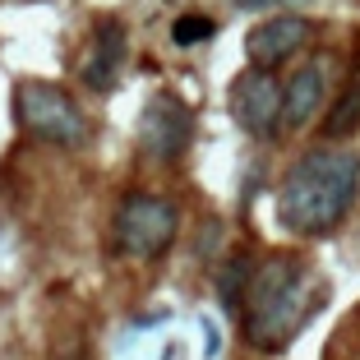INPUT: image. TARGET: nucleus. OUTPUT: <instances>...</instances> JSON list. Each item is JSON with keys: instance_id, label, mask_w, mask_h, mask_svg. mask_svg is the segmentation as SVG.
<instances>
[{"instance_id": "obj_12", "label": "nucleus", "mask_w": 360, "mask_h": 360, "mask_svg": "<svg viewBox=\"0 0 360 360\" xmlns=\"http://www.w3.org/2000/svg\"><path fill=\"white\" fill-rule=\"evenodd\" d=\"M212 37V19L208 14H180L171 23V42L176 46H194V42H208Z\"/></svg>"}, {"instance_id": "obj_13", "label": "nucleus", "mask_w": 360, "mask_h": 360, "mask_svg": "<svg viewBox=\"0 0 360 360\" xmlns=\"http://www.w3.org/2000/svg\"><path fill=\"white\" fill-rule=\"evenodd\" d=\"M231 5H240V10H264V5H273V0H231Z\"/></svg>"}, {"instance_id": "obj_3", "label": "nucleus", "mask_w": 360, "mask_h": 360, "mask_svg": "<svg viewBox=\"0 0 360 360\" xmlns=\"http://www.w3.org/2000/svg\"><path fill=\"white\" fill-rule=\"evenodd\" d=\"M14 111H19V125L42 143L56 148H79L88 139V116L79 111V102L65 93L60 84H46V79H28L14 93Z\"/></svg>"}, {"instance_id": "obj_6", "label": "nucleus", "mask_w": 360, "mask_h": 360, "mask_svg": "<svg viewBox=\"0 0 360 360\" xmlns=\"http://www.w3.org/2000/svg\"><path fill=\"white\" fill-rule=\"evenodd\" d=\"M190 134H194V120L185 111V102L171 93H158L143 111V125H139V148L153 162H176L190 148Z\"/></svg>"}, {"instance_id": "obj_2", "label": "nucleus", "mask_w": 360, "mask_h": 360, "mask_svg": "<svg viewBox=\"0 0 360 360\" xmlns=\"http://www.w3.org/2000/svg\"><path fill=\"white\" fill-rule=\"evenodd\" d=\"M319 305L314 296V277L300 264L296 255H277L268 264L255 268L250 277V291L240 300V328L245 342L264 356H277V351L291 347V338L300 333L305 314Z\"/></svg>"}, {"instance_id": "obj_9", "label": "nucleus", "mask_w": 360, "mask_h": 360, "mask_svg": "<svg viewBox=\"0 0 360 360\" xmlns=\"http://www.w3.org/2000/svg\"><path fill=\"white\" fill-rule=\"evenodd\" d=\"M125 28H120L116 19H102L93 32V51H88L84 70H79V79H84L93 93H111L120 79V65H125Z\"/></svg>"}, {"instance_id": "obj_4", "label": "nucleus", "mask_w": 360, "mask_h": 360, "mask_svg": "<svg viewBox=\"0 0 360 360\" xmlns=\"http://www.w3.org/2000/svg\"><path fill=\"white\" fill-rule=\"evenodd\" d=\"M180 236V208L162 194H125L116 208V245L129 259H158Z\"/></svg>"}, {"instance_id": "obj_11", "label": "nucleus", "mask_w": 360, "mask_h": 360, "mask_svg": "<svg viewBox=\"0 0 360 360\" xmlns=\"http://www.w3.org/2000/svg\"><path fill=\"white\" fill-rule=\"evenodd\" d=\"M360 129V79H351V88L333 102V111L323 116V134L328 139H351Z\"/></svg>"}, {"instance_id": "obj_10", "label": "nucleus", "mask_w": 360, "mask_h": 360, "mask_svg": "<svg viewBox=\"0 0 360 360\" xmlns=\"http://www.w3.org/2000/svg\"><path fill=\"white\" fill-rule=\"evenodd\" d=\"M255 255L250 250H236V255L222 259V268H217V300H222L226 314H240V300L245 291H250V277H255Z\"/></svg>"}, {"instance_id": "obj_8", "label": "nucleus", "mask_w": 360, "mask_h": 360, "mask_svg": "<svg viewBox=\"0 0 360 360\" xmlns=\"http://www.w3.org/2000/svg\"><path fill=\"white\" fill-rule=\"evenodd\" d=\"M323 93H328L323 60L300 65L296 75L282 84V129H305L314 120V111H323Z\"/></svg>"}, {"instance_id": "obj_5", "label": "nucleus", "mask_w": 360, "mask_h": 360, "mask_svg": "<svg viewBox=\"0 0 360 360\" xmlns=\"http://www.w3.org/2000/svg\"><path fill=\"white\" fill-rule=\"evenodd\" d=\"M231 116L245 134H255V139L282 134V84H277V75L245 70L231 84Z\"/></svg>"}, {"instance_id": "obj_7", "label": "nucleus", "mask_w": 360, "mask_h": 360, "mask_svg": "<svg viewBox=\"0 0 360 360\" xmlns=\"http://www.w3.org/2000/svg\"><path fill=\"white\" fill-rule=\"evenodd\" d=\"M314 37V23L305 14H273L264 19L250 37H245V56H250V70H264L273 75L277 65H286L291 56L305 51V42Z\"/></svg>"}, {"instance_id": "obj_1", "label": "nucleus", "mask_w": 360, "mask_h": 360, "mask_svg": "<svg viewBox=\"0 0 360 360\" xmlns=\"http://www.w3.org/2000/svg\"><path fill=\"white\" fill-rule=\"evenodd\" d=\"M360 194V162L347 148H309L277 185V226L291 236H328Z\"/></svg>"}]
</instances>
